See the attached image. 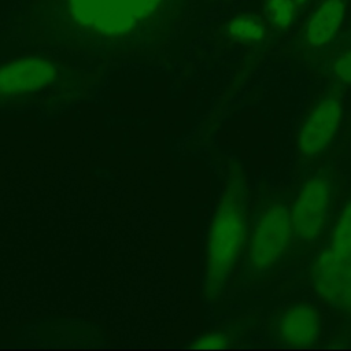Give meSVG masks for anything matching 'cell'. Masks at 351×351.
Instances as JSON below:
<instances>
[{
  "instance_id": "1",
  "label": "cell",
  "mask_w": 351,
  "mask_h": 351,
  "mask_svg": "<svg viewBox=\"0 0 351 351\" xmlns=\"http://www.w3.org/2000/svg\"><path fill=\"white\" fill-rule=\"evenodd\" d=\"M66 29L82 45L133 49L158 32L171 0H63Z\"/></svg>"
},
{
  "instance_id": "2",
  "label": "cell",
  "mask_w": 351,
  "mask_h": 351,
  "mask_svg": "<svg viewBox=\"0 0 351 351\" xmlns=\"http://www.w3.org/2000/svg\"><path fill=\"white\" fill-rule=\"evenodd\" d=\"M248 208L245 178L240 171H232L223 184L206 240L203 295L210 302L222 296L243 256L251 219Z\"/></svg>"
},
{
  "instance_id": "3",
  "label": "cell",
  "mask_w": 351,
  "mask_h": 351,
  "mask_svg": "<svg viewBox=\"0 0 351 351\" xmlns=\"http://www.w3.org/2000/svg\"><path fill=\"white\" fill-rule=\"evenodd\" d=\"M293 247L291 203L281 195L262 197L250 219L240 281L255 284L273 276Z\"/></svg>"
},
{
  "instance_id": "4",
  "label": "cell",
  "mask_w": 351,
  "mask_h": 351,
  "mask_svg": "<svg viewBox=\"0 0 351 351\" xmlns=\"http://www.w3.org/2000/svg\"><path fill=\"white\" fill-rule=\"evenodd\" d=\"M335 184L329 174L310 176L291 203L293 247H308L322 233L333 199Z\"/></svg>"
},
{
  "instance_id": "5",
  "label": "cell",
  "mask_w": 351,
  "mask_h": 351,
  "mask_svg": "<svg viewBox=\"0 0 351 351\" xmlns=\"http://www.w3.org/2000/svg\"><path fill=\"white\" fill-rule=\"evenodd\" d=\"M58 78V67L41 58H25L0 66V103H16L40 95Z\"/></svg>"
},
{
  "instance_id": "6",
  "label": "cell",
  "mask_w": 351,
  "mask_h": 351,
  "mask_svg": "<svg viewBox=\"0 0 351 351\" xmlns=\"http://www.w3.org/2000/svg\"><path fill=\"white\" fill-rule=\"evenodd\" d=\"M343 118V100L339 95L328 93L308 110L298 134V152L311 159L326 151L333 141Z\"/></svg>"
},
{
  "instance_id": "7",
  "label": "cell",
  "mask_w": 351,
  "mask_h": 351,
  "mask_svg": "<svg viewBox=\"0 0 351 351\" xmlns=\"http://www.w3.org/2000/svg\"><path fill=\"white\" fill-rule=\"evenodd\" d=\"M311 282L329 306L351 314V258H341L325 248L311 267Z\"/></svg>"
},
{
  "instance_id": "8",
  "label": "cell",
  "mask_w": 351,
  "mask_h": 351,
  "mask_svg": "<svg viewBox=\"0 0 351 351\" xmlns=\"http://www.w3.org/2000/svg\"><path fill=\"white\" fill-rule=\"evenodd\" d=\"M321 318L308 303H292L284 308L274 322V335L278 341L304 347L318 341Z\"/></svg>"
},
{
  "instance_id": "9",
  "label": "cell",
  "mask_w": 351,
  "mask_h": 351,
  "mask_svg": "<svg viewBox=\"0 0 351 351\" xmlns=\"http://www.w3.org/2000/svg\"><path fill=\"white\" fill-rule=\"evenodd\" d=\"M346 16L344 0H324L311 14L304 27V41L311 48H322L332 43Z\"/></svg>"
},
{
  "instance_id": "10",
  "label": "cell",
  "mask_w": 351,
  "mask_h": 351,
  "mask_svg": "<svg viewBox=\"0 0 351 351\" xmlns=\"http://www.w3.org/2000/svg\"><path fill=\"white\" fill-rule=\"evenodd\" d=\"M326 248L341 258H351V199L339 213Z\"/></svg>"
},
{
  "instance_id": "11",
  "label": "cell",
  "mask_w": 351,
  "mask_h": 351,
  "mask_svg": "<svg viewBox=\"0 0 351 351\" xmlns=\"http://www.w3.org/2000/svg\"><path fill=\"white\" fill-rule=\"evenodd\" d=\"M228 34L232 40L240 44H256L266 36V27L263 22L254 15L234 16L228 25Z\"/></svg>"
},
{
  "instance_id": "12",
  "label": "cell",
  "mask_w": 351,
  "mask_h": 351,
  "mask_svg": "<svg viewBox=\"0 0 351 351\" xmlns=\"http://www.w3.org/2000/svg\"><path fill=\"white\" fill-rule=\"evenodd\" d=\"M265 14L270 23L278 29H287L295 19V0H266Z\"/></svg>"
},
{
  "instance_id": "13",
  "label": "cell",
  "mask_w": 351,
  "mask_h": 351,
  "mask_svg": "<svg viewBox=\"0 0 351 351\" xmlns=\"http://www.w3.org/2000/svg\"><path fill=\"white\" fill-rule=\"evenodd\" d=\"M332 73L339 82L351 85V48L346 49L335 59L332 64Z\"/></svg>"
},
{
  "instance_id": "14",
  "label": "cell",
  "mask_w": 351,
  "mask_h": 351,
  "mask_svg": "<svg viewBox=\"0 0 351 351\" xmlns=\"http://www.w3.org/2000/svg\"><path fill=\"white\" fill-rule=\"evenodd\" d=\"M228 341H229V337L225 333L215 332V333H210V335H206L204 337L199 339L195 343V347H200V348H219V347L226 346Z\"/></svg>"
},
{
  "instance_id": "15",
  "label": "cell",
  "mask_w": 351,
  "mask_h": 351,
  "mask_svg": "<svg viewBox=\"0 0 351 351\" xmlns=\"http://www.w3.org/2000/svg\"><path fill=\"white\" fill-rule=\"evenodd\" d=\"M308 0H295V3L296 4H304V3H307Z\"/></svg>"
}]
</instances>
